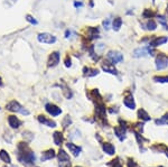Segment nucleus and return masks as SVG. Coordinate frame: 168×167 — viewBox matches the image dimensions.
Masks as SVG:
<instances>
[{"label": "nucleus", "instance_id": "17", "mask_svg": "<svg viewBox=\"0 0 168 167\" xmlns=\"http://www.w3.org/2000/svg\"><path fill=\"white\" fill-rule=\"evenodd\" d=\"M102 149H103L104 153H107L108 155H114V153H116L114 146L112 144H110V142H103L102 144Z\"/></svg>", "mask_w": 168, "mask_h": 167}, {"label": "nucleus", "instance_id": "3", "mask_svg": "<svg viewBox=\"0 0 168 167\" xmlns=\"http://www.w3.org/2000/svg\"><path fill=\"white\" fill-rule=\"evenodd\" d=\"M6 109L8 111H11V112H19L21 115H29V111H27L26 109H24L20 104L19 102H17L16 100H12L10 101L9 103H7L6 106Z\"/></svg>", "mask_w": 168, "mask_h": 167}, {"label": "nucleus", "instance_id": "19", "mask_svg": "<svg viewBox=\"0 0 168 167\" xmlns=\"http://www.w3.org/2000/svg\"><path fill=\"white\" fill-rule=\"evenodd\" d=\"M53 140H54V144L56 146H61L64 141V136L61 131H55L53 134Z\"/></svg>", "mask_w": 168, "mask_h": 167}, {"label": "nucleus", "instance_id": "16", "mask_svg": "<svg viewBox=\"0 0 168 167\" xmlns=\"http://www.w3.org/2000/svg\"><path fill=\"white\" fill-rule=\"evenodd\" d=\"M123 104L126 106L128 109L130 110H134L136 108V102H134V99L132 95H128L123 99Z\"/></svg>", "mask_w": 168, "mask_h": 167}, {"label": "nucleus", "instance_id": "25", "mask_svg": "<svg viewBox=\"0 0 168 167\" xmlns=\"http://www.w3.org/2000/svg\"><path fill=\"white\" fill-rule=\"evenodd\" d=\"M63 94L65 95V98H66V99H68V100H70V99L73 97V92L71 91V89H68V88H67L65 84L63 85Z\"/></svg>", "mask_w": 168, "mask_h": 167}, {"label": "nucleus", "instance_id": "41", "mask_svg": "<svg viewBox=\"0 0 168 167\" xmlns=\"http://www.w3.org/2000/svg\"><path fill=\"white\" fill-rule=\"evenodd\" d=\"M166 156H167V157H168V150L166 151Z\"/></svg>", "mask_w": 168, "mask_h": 167}, {"label": "nucleus", "instance_id": "37", "mask_svg": "<svg viewBox=\"0 0 168 167\" xmlns=\"http://www.w3.org/2000/svg\"><path fill=\"white\" fill-rule=\"evenodd\" d=\"M65 66L66 67L72 66V61H71V59H70V56H66V59H65Z\"/></svg>", "mask_w": 168, "mask_h": 167}, {"label": "nucleus", "instance_id": "43", "mask_svg": "<svg viewBox=\"0 0 168 167\" xmlns=\"http://www.w3.org/2000/svg\"><path fill=\"white\" fill-rule=\"evenodd\" d=\"M154 1H155V0H154Z\"/></svg>", "mask_w": 168, "mask_h": 167}, {"label": "nucleus", "instance_id": "14", "mask_svg": "<svg viewBox=\"0 0 168 167\" xmlns=\"http://www.w3.org/2000/svg\"><path fill=\"white\" fill-rule=\"evenodd\" d=\"M38 121L43 124L44 126H47V127H52V128H54V127H56V122L55 121H53L52 119H48V118L46 117V116H44V115H39L38 117Z\"/></svg>", "mask_w": 168, "mask_h": 167}, {"label": "nucleus", "instance_id": "10", "mask_svg": "<svg viewBox=\"0 0 168 167\" xmlns=\"http://www.w3.org/2000/svg\"><path fill=\"white\" fill-rule=\"evenodd\" d=\"M45 110L50 113L52 117H57L62 113V109L59 108L56 104H53V103H47L45 106Z\"/></svg>", "mask_w": 168, "mask_h": 167}, {"label": "nucleus", "instance_id": "18", "mask_svg": "<svg viewBox=\"0 0 168 167\" xmlns=\"http://www.w3.org/2000/svg\"><path fill=\"white\" fill-rule=\"evenodd\" d=\"M55 156H56V154H55V150L54 149H48V150L44 151L42 154V161H46V160H50V159H53L55 158Z\"/></svg>", "mask_w": 168, "mask_h": 167}, {"label": "nucleus", "instance_id": "5", "mask_svg": "<svg viewBox=\"0 0 168 167\" xmlns=\"http://www.w3.org/2000/svg\"><path fill=\"white\" fill-rule=\"evenodd\" d=\"M107 59H109L112 64H118L123 61V55L118 50H110L107 54Z\"/></svg>", "mask_w": 168, "mask_h": 167}, {"label": "nucleus", "instance_id": "38", "mask_svg": "<svg viewBox=\"0 0 168 167\" xmlns=\"http://www.w3.org/2000/svg\"><path fill=\"white\" fill-rule=\"evenodd\" d=\"M74 6H75L76 8H77V7H83V2H82V1H75V2H74Z\"/></svg>", "mask_w": 168, "mask_h": 167}, {"label": "nucleus", "instance_id": "9", "mask_svg": "<svg viewBox=\"0 0 168 167\" xmlns=\"http://www.w3.org/2000/svg\"><path fill=\"white\" fill-rule=\"evenodd\" d=\"M102 70H103L104 72H107V73L112 74V75H117L118 74V71H117V68L114 67V64H112L109 59H105V61L102 63Z\"/></svg>", "mask_w": 168, "mask_h": 167}, {"label": "nucleus", "instance_id": "15", "mask_svg": "<svg viewBox=\"0 0 168 167\" xmlns=\"http://www.w3.org/2000/svg\"><path fill=\"white\" fill-rule=\"evenodd\" d=\"M66 147H67V149L73 154V156H75V157H77V156L80 155L81 150H82V148H81L80 146H76L75 144H73V142H67Z\"/></svg>", "mask_w": 168, "mask_h": 167}, {"label": "nucleus", "instance_id": "42", "mask_svg": "<svg viewBox=\"0 0 168 167\" xmlns=\"http://www.w3.org/2000/svg\"><path fill=\"white\" fill-rule=\"evenodd\" d=\"M75 167H78V166H75Z\"/></svg>", "mask_w": 168, "mask_h": 167}, {"label": "nucleus", "instance_id": "22", "mask_svg": "<svg viewBox=\"0 0 168 167\" xmlns=\"http://www.w3.org/2000/svg\"><path fill=\"white\" fill-rule=\"evenodd\" d=\"M138 118L143 121H149L151 118L150 116L148 115V112L145 110V109H139L138 110Z\"/></svg>", "mask_w": 168, "mask_h": 167}, {"label": "nucleus", "instance_id": "1", "mask_svg": "<svg viewBox=\"0 0 168 167\" xmlns=\"http://www.w3.org/2000/svg\"><path fill=\"white\" fill-rule=\"evenodd\" d=\"M17 158L21 164H25L27 166H32L36 161V156L34 151L29 148L27 142H19L17 145Z\"/></svg>", "mask_w": 168, "mask_h": 167}, {"label": "nucleus", "instance_id": "39", "mask_svg": "<svg viewBox=\"0 0 168 167\" xmlns=\"http://www.w3.org/2000/svg\"><path fill=\"white\" fill-rule=\"evenodd\" d=\"M118 111H119V109H118V107H116V109H113V107H112V108L110 109V112H111V113H113V112H114V113H117Z\"/></svg>", "mask_w": 168, "mask_h": 167}, {"label": "nucleus", "instance_id": "27", "mask_svg": "<svg viewBox=\"0 0 168 167\" xmlns=\"http://www.w3.org/2000/svg\"><path fill=\"white\" fill-rule=\"evenodd\" d=\"M154 81L158 83H168V75L165 76H154Z\"/></svg>", "mask_w": 168, "mask_h": 167}, {"label": "nucleus", "instance_id": "8", "mask_svg": "<svg viewBox=\"0 0 168 167\" xmlns=\"http://www.w3.org/2000/svg\"><path fill=\"white\" fill-rule=\"evenodd\" d=\"M168 42V37L167 36H159V37H154L152 39L149 41V46L150 47H158L161 45H165Z\"/></svg>", "mask_w": 168, "mask_h": 167}, {"label": "nucleus", "instance_id": "28", "mask_svg": "<svg viewBox=\"0 0 168 167\" xmlns=\"http://www.w3.org/2000/svg\"><path fill=\"white\" fill-rule=\"evenodd\" d=\"M154 16H155V12H154L151 9L146 8L145 10H143V18H152Z\"/></svg>", "mask_w": 168, "mask_h": 167}, {"label": "nucleus", "instance_id": "4", "mask_svg": "<svg viewBox=\"0 0 168 167\" xmlns=\"http://www.w3.org/2000/svg\"><path fill=\"white\" fill-rule=\"evenodd\" d=\"M155 64H156V68H157L158 71L165 70V68L168 66V56L166 54H164V53H159V54L156 56Z\"/></svg>", "mask_w": 168, "mask_h": 167}, {"label": "nucleus", "instance_id": "6", "mask_svg": "<svg viewBox=\"0 0 168 167\" xmlns=\"http://www.w3.org/2000/svg\"><path fill=\"white\" fill-rule=\"evenodd\" d=\"M37 39H38V42L43 43V44H54V43L56 42V37L50 33L38 34Z\"/></svg>", "mask_w": 168, "mask_h": 167}, {"label": "nucleus", "instance_id": "13", "mask_svg": "<svg viewBox=\"0 0 168 167\" xmlns=\"http://www.w3.org/2000/svg\"><path fill=\"white\" fill-rule=\"evenodd\" d=\"M114 134L119 138V140L123 141L126 139V127L121 125L114 127Z\"/></svg>", "mask_w": 168, "mask_h": 167}, {"label": "nucleus", "instance_id": "33", "mask_svg": "<svg viewBox=\"0 0 168 167\" xmlns=\"http://www.w3.org/2000/svg\"><path fill=\"white\" fill-rule=\"evenodd\" d=\"M23 136H24V138H25V137H28V141H32L34 138V135L32 134V132H29V131H25V132L23 134Z\"/></svg>", "mask_w": 168, "mask_h": 167}, {"label": "nucleus", "instance_id": "32", "mask_svg": "<svg viewBox=\"0 0 168 167\" xmlns=\"http://www.w3.org/2000/svg\"><path fill=\"white\" fill-rule=\"evenodd\" d=\"M26 19H27V21H29L32 25H37V20H36L34 17L30 16V15H27V16H26Z\"/></svg>", "mask_w": 168, "mask_h": 167}, {"label": "nucleus", "instance_id": "24", "mask_svg": "<svg viewBox=\"0 0 168 167\" xmlns=\"http://www.w3.org/2000/svg\"><path fill=\"white\" fill-rule=\"evenodd\" d=\"M146 26H147V29H148V30H150V32H154V30H156V29H157V24H156V21H155V20H152V19L148 20V21H147V24H146Z\"/></svg>", "mask_w": 168, "mask_h": 167}, {"label": "nucleus", "instance_id": "40", "mask_svg": "<svg viewBox=\"0 0 168 167\" xmlns=\"http://www.w3.org/2000/svg\"><path fill=\"white\" fill-rule=\"evenodd\" d=\"M3 85V82H2V79L0 77V86H2Z\"/></svg>", "mask_w": 168, "mask_h": 167}, {"label": "nucleus", "instance_id": "35", "mask_svg": "<svg viewBox=\"0 0 168 167\" xmlns=\"http://www.w3.org/2000/svg\"><path fill=\"white\" fill-rule=\"evenodd\" d=\"M110 23H111V20H110V18H107L104 21H103V26H104V28L108 30L110 28Z\"/></svg>", "mask_w": 168, "mask_h": 167}, {"label": "nucleus", "instance_id": "30", "mask_svg": "<svg viewBox=\"0 0 168 167\" xmlns=\"http://www.w3.org/2000/svg\"><path fill=\"white\" fill-rule=\"evenodd\" d=\"M72 124V119L70 118V116H66V117L64 118V120H63V122H62V125H63V128H65L66 129L68 126Z\"/></svg>", "mask_w": 168, "mask_h": 167}, {"label": "nucleus", "instance_id": "20", "mask_svg": "<svg viewBox=\"0 0 168 167\" xmlns=\"http://www.w3.org/2000/svg\"><path fill=\"white\" fill-rule=\"evenodd\" d=\"M83 74L85 76H89V77H93V76L99 74V70L98 68H91V67L85 66L83 68Z\"/></svg>", "mask_w": 168, "mask_h": 167}, {"label": "nucleus", "instance_id": "31", "mask_svg": "<svg viewBox=\"0 0 168 167\" xmlns=\"http://www.w3.org/2000/svg\"><path fill=\"white\" fill-rule=\"evenodd\" d=\"M108 165H109L110 167H122L121 163L119 161V158H117L116 160H111V163H109Z\"/></svg>", "mask_w": 168, "mask_h": 167}, {"label": "nucleus", "instance_id": "26", "mask_svg": "<svg viewBox=\"0 0 168 167\" xmlns=\"http://www.w3.org/2000/svg\"><path fill=\"white\" fill-rule=\"evenodd\" d=\"M157 19H158V23L160 25H162L165 27V29H168V25H167V18L165 16H161V15H158L157 16Z\"/></svg>", "mask_w": 168, "mask_h": 167}, {"label": "nucleus", "instance_id": "12", "mask_svg": "<svg viewBox=\"0 0 168 167\" xmlns=\"http://www.w3.org/2000/svg\"><path fill=\"white\" fill-rule=\"evenodd\" d=\"M8 124L12 129H18L20 126L23 125V121L16 116H9L8 117Z\"/></svg>", "mask_w": 168, "mask_h": 167}, {"label": "nucleus", "instance_id": "7", "mask_svg": "<svg viewBox=\"0 0 168 167\" xmlns=\"http://www.w3.org/2000/svg\"><path fill=\"white\" fill-rule=\"evenodd\" d=\"M59 165L62 167H71V159L70 156L67 155V153L63 149H59Z\"/></svg>", "mask_w": 168, "mask_h": 167}, {"label": "nucleus", "instance_id": "36", "mask_svg": "<svg viewBox=\"0 0 168 167\" xmlns=\"http://www.w3.org/2000/svg\"><path fill=\"white\" fill-rule=\"evenodd\" d=\"M128 167H138L137 163L132 159H128Z\"/></svg>", "mask_w": 168, "mask_h": 167}, {"label": "nucleus", "instance_id": "23", "mask_svg": "<svg viewBox=\"0 0 168 167\" xmlns=\"http://www.w3.org/2000/svg\"><path fill=\"white\" fill-rule=\"evenodd\" d=\"M0 159H1L5 164H11L10 155H9L8 153L5 150V149H1V150H0Z\"/></svg>", "mask_w": 168, "mask_h": 167}, {"label": "nucleus", "instance_id": "29", "mask_svg": "<svg viewBox=\"0 0 168 167\" xmlns=\"http://www.w3.org/2000/svg\"><path fill=\"white\" fill-rule=\"evenodd\" d=\"M167 122H168V113H166L164 117H161V119H157L156 120L157 125H164V124H167Z\"/></svg>", "mask_w": 168, "mask_h": 167}, {"label": "nucleus", "instance_id": "11", "mask_svg": "<svg viewBox=\"0 0 168 167\" xmlns=\"http://www.w3.org/2000/svg\"><path fill=\"white\" fill-rule=\"evenodd\" d=\"M59 59H61V54H59V52H53L52 54L50 55V59H48V67H54L56 66L57 64L59 63Z\"/></svg>", "mask_w": 168, "mask_h": 167}, {"label": "nucleus", "instance_id": "34", "mask_svg": "<svg viewBox=\"0 0 168 167\" xmlns=\"http://www.w3.org/2000/svg\"><path fill=\"white\" fill-rule=\"evenodd\" d=\"M134 129H138L139 130V132H143V124H140V122H138V124H136L134 127Z\"/></svg>", "mask_w": 168, "mask_h": 167}, {"label": "nucleus", "instance_id": "21", "mask_svg": "<svg viewBox=\"0 0 168 167\" xmlns=\"http://www.w3.org/2000/svg\"><path fill=\"white\" fill-rule=\"evenodd\" d=\"M122 18L121 17H116L114 19H113V21H112V29L114 30V32H119L120 30V28L122 27Z\"/></svg>", "mask_w": 168, "mask_h": 167}, {"label": "nucleus", "instance_id": "2", "mask_svg": "<svg viewBox=\"0 0 168 167\" xmlns=\"http://www.w3.org/2000/svg\"><path fill=\"white\" fill-rule=\"evenodd\" d=\"M134 57L136 59H140V57H145V56H148V55H154V47L150 46H146V47H139V48H136L132 53Z\"/></svg>", "mask_w": 168, "mask_h": 167}]
</instances>
